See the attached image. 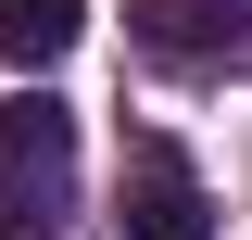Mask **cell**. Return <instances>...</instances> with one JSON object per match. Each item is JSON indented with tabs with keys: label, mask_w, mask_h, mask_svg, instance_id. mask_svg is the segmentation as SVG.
<instances>
[{
	"label": "cell",
	"mask_w": 252,
	"mask_h": 240,
	"mask_svg": "<svg viewBox=\"0 0 252 240\" xmlns=\"http://www.w3.org/2000/svg\"><path fill=\"white\" fill-rule=\"evenodd\" d=\"M0 240H76V114L51 89L0 101Z\"/></svg>",
	"instance_id": "6da1fadb"
},
{
	"label": "cell",
	"mask_w": 252,
	"mask_h": 240,
	"mask_svg": "<svg viewBox=\"0 0 252 240\" xmlns=\"http://www.w3.org/2000/svg\"><path fill=\"white\" fill-rule=\"evenodd\" d=\"M114 240H215V190L177 139H139L114 177Z\"/></svg>",
	"instance_id": "7a4b0ae2"
},
{
	"label": "cell",
	"mask_w": 252,
	"mask_h": 240,
	"mask_svg": "<svg viewBox=\"0 0 252 240\" xmlns=\"http://www.w3.org/2000/svg\"><path fill=\"white\" fill-rule=\"evenodd\" d=\"M126 38L139 51H177V63H215L252 38V0H126Z\"/></svg>",
	"instance_id": "3957f363"
},
{
	"label": "cell",
	"mask_w": 252,
	"mask_h": 240,
	"mask_svg": "<svg viewBox=\"0 0 252 240\" xmlns=\"http://www.w3.org/2000/svg\"><path fill=\"white\" fill-rule=\"evenodd\" d=\"M76 26H89V0H0V63L13 76H51L76 51Z\"/></svg>",
	"instance_id": "277c9868"
}]
</instances>
